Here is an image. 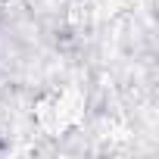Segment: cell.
<instances>
[{"label":"cell","instance_id":"obj_1","mask_svg":"<svg viewBox=\"0 0 159 159\" xmlns=\"http://www.w3.org/2000/svg\"><path fill=\"white\" fill-rule=\"evenodd\" d=\"M0 3H3V0H0Z\"/></svg>","mask_w":159,"mask_h":159}]
</instances>
